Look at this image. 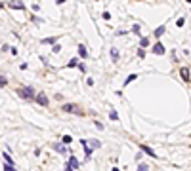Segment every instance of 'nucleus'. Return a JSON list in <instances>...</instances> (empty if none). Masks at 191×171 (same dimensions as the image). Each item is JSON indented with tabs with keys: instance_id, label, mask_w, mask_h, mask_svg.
<instances>
[{
	"instance_id": "ddd939ff",
	"label": "nucleus",
	"mask_w": 191,
	"mask_h": 171,
	"mask_svg": "<svg viewBox=\"0 0 191 171\" xmlns=\"http://www.w3.org/2000/svg\"><path fill=\"white\" fill-rule=\"evenodd\" d=\"M162 32H164V27L161 25V27H159V29L155 30V36H159V38H161V34H162Z\"/></svg>"
},
{
	"instance_id": "a211bd4d",
	"label": "nucleus",
	"mask_w": 191,
	"mask_h": 171,
	"mask_svg": "<svg viewBox=\"0 0 191 171\" xmlns=\"http://www.w3.org/2000/svg\"><path fill=\"white\" fill-rule=\"evenodd\" d=\"M63 143H65V145H69V143H73V139H71V135H65V137H63Z\"/></svg>"
},
{
	"instance_id": "aec40b11",
	"label": "nucleus",
	"mask_w": 191,
	"mask_h": 171,
	"mask_svg": "<svg viewBox=\"0 0 191 171\" xmlns=\"http://www.w3.org/2000/svg\"><path fill=\"white\" fill-rule=\"evenodd\" d=\"M4 171H15V169L12 167V163H6V165H4Z\"/></svg>"
},
{
	"instance_id": "b1692460",
	"label": "nucleus",
	"mask_w": 191,
	"mask_h": 171,
	"mask_svg": "<svg viewBox=\"0 0 191 171\" xmlns=\"http://www.w3.org/2000/svg\"><path fill=\"white\" fill-rule=\"evenodd\" d=\"M63 2H65V0H57V4H63Z\"/></svg>"
},
{
	"instance_id": "7ed1b4c3",
	"label": "nucleus",
	"mask_w": 191,
	"mask_h": 171,
	"mask_svg": "<svg viewBox=\"0 0 191 171\" xmlns=\"http://www.w3.org/2000/svg\"><path fill=\"white\" fill-rule=\"evenodd\" d=\"M8 8H13V10H23L25 8V6H23V2L21 0H8Z\"/></svg>"
},
{
	"instance_id": "6e6552de",
	"label": "nucleus",
	"mask_w": 191,
	"mask_h": 171,
	"mask_svg": "<svg viewBox=\"0 0 191 171\" xmlns=\"http://www.w3.org/2000/svg\"><path fill=\"white\" fill-rule=\"evenodd\" d=\"M180 74H182V78H183V80H185V82H189V70H187L185 67H183L182 70H180Z\"/></svg>"
},
{
	"instance_id": "2eb2a0df",
	"label": "nucleus",
	"mask_w": 191,
	"mask_h": 171,
	"mask_svg": "<svg viewBox=\"0 0 191 171\" xmlns=\"http://www.w3.org/2000/svg\"><path fill=\"white\" fill-rule=\"evenodd\" d=\"M56 40H57V38L54 36V38H46V40H42V42H44V44H56Z\"/></svg>"
},
{
	"instance_id": "5701e85b",
	"label": "nucleus",
	"mask_w": 191,
	"mask_h": 171,
	"mask_svg": "<svg viewBox=\"0 0 191 171\" xmlns=\"http://www.w3.org/2000/svg\"><path fill=\"white\" fill-rule=\"evenodd\" d=\"M73 169H75V167L71 165V163H67V165H65V171H73Z\"/></svg>"
},
{
	"instance_id": "0eeeda50",
	"label": "nucleus",
	"mask_w": 191,
	"mask_h": 171,
	"mask_svg": "<svg viewBox=\"0 0 191 171\" xmlns=\"http://www.w3.org/2000/svg\"><path fill=\"white\" fill-rule=\"evenodd\" d=\"M141 150H143V152H145V154H149V156H151V158H157V154H155V152H153V150H151V148H149V146H145V145H141Z\"/></svg>"
},
{
	"instance_id": "9b49d317",
	"label": "nucleus",
	"mask_w": 191,
	"mask_h": 171,
	"mask_svg": "<svg viewBox=\"0 0 191 171\" xmlns=\"http://www.w3.org/2000/svg\"><path fill=\"white\" fill-rule=\"evenodd\" d=\"M69 163H71V165L75 167V169H77V167H78V160H77V158H73V156H71V158H69Z\"/></svg>"
},
{
	"instance_id": "4468645a",
	"label": "nucleus",
	"mask_w": 191,
	"mask_h": 171,
	"mask_svg": "<svg viewBox=\"0 0 191 171\" xmlns=\"http://www.w3.org/2000/svg\"><path fill=\"white\" fill-rule=\"evenodd\" d=\"M139 46H141V48H147L149 46V40L147 38H141V40H139Z\"/></svg>"
},
{
	"instance_id": "412c9836",
	"label": "nucleus",
	"mask_w": 191,
	"mask_h": 171,
	"mask_svg": "<svg viewBox=\"0 0 191 171\" xmlns=\"http://www.w3.org/2000/svg\"><path fill=\"white\" fill-rule=\"evenodd\" d=\"M109 116H111V120H117V118H118V114H117V112H111Z\"/></svg>"
},
{
	"instance_id": "393cba45",
	"label": "nucleus",
	"mask_w": 191,
	"mask_h": 171,
	"mask_svg": "<svg viewBox=\"0 0 191 171\" xmlns=\"http://www.w3.org/2000/svg\"><path fill=\"white\" fill-rule=\"evenodd\" d=\"M185 2H189V4H191V0H185Z\"/></svg>"
},
{
	"instance_id": "4be33fe9",
	"label": "nucleus",
	"mask_w": 191,
	"mask_h": 171,
	"mask_svg": "<svg viewBox=\"0 0 191 171\" xmlns=\"http://www.w3.org/2000/svg\"><path fill=\"white\" fill-rule=\"evenodd\" d=\"M77 63H78L77 59H71V61H69V67H75V65H77Z\"/></svg>"
},
{
	"instance_id": "f8f14e48",
	"label": "nucleus",
	"mask_w": 191,
	"mask_h": 171,
	"mask_svg": "<svg viewBox=\"0 0 191 171\" xmlns=\"http://www.w3.org/2000/svg\"><path fill=\"white\" fill-rule=\"evenodd\" d=\"M4 160H6V163H13V158L10 156L8 152H4Z\"/></svg>"
},
{
	"instance_id": "39448f33",
	"label": "nucleus",
	"mask_w": 191,
	"mask_h": 171,
	"mask_svg": "<svg viewBox=\"0 0 191 171\" xmlns=\"http://www.w3.org/2000/svg\"><path fill=\"white\" fill-rule=\"evenodd\" d=\"M35 99H36V101L40 103V105H42V107H46V105H48V97H46L44 93H38V95H36Z\"/></svg>"
},
{
	"instance_id": "f257e3e1",
	"label": "nucleus",
	"mask_w": 191,
	"mask_h": 171,
	"mask_svg": "<svg viewBox=\"0 0 191 171\" xmlns=\"http://www.w3.org/2000/svg\"><path fill=\"white\" fill-rule=\"evenodd\" d=\"M80 143H82V148H84V154H86V156H90L92 150L100 146V141H96V139H92V141H84V139H82Z\"/></svg>"
},
{
	"instance_id": "6ab92c4d",
	"label": "nucleus",
	"mask_w": 191,
	"mask_h": 171,
	"mask_svg": "<svg viewBox=\"0 0 191 171\" xmlns=\"http://www.w3.org/2000/svg\"><path fill=\"white\" fill-rule=\"evenodd\" d=\"M138 171H149V167H147V165H143V163H139V167H138Z\"/></svg>"
},
{
	"instance_id": "dca6fc26",
	"label": "nucleus",
	"mask_w": 191,
	"mask_h": 171,
	"mask_svg": "<svg viewBox=\"0 0 191 171\" xmlns=\"http://www.w3.org/2000/svg\"><path fill=\"white\" fill-rule=\"evenodd\" d=\"M54 148H56L57 152H65V146H61V145H54Z\"/></svg>"
},
{
	"instance_id": "423d86ee",
	"label": "nucleus",
	"mask_w": 191,
	"mask_h": 171,
	"mask_svg": "<svg viewBox=\"0 0 191 171\" xmlns=\"http://www.w3.org/2000/svg\"><path fill=\"white\" fill-rule=\"evenodd\" d=\"M153 53H157V55H162V53H164V46H162V44H155V48H153Z\"/></svg>"
},
{
	"instance_id": "f3484780",
	"label": "nucleus",
	"mask_w": 191,
	"mask_h": 171,
	"mask_svg": "<svg viewBox=\"0 0 191 171\" xmlns=\"http://www.w3.org/2000/svg\"><path fill=\"white\" fill-rule=\"evenodd\" d=\"M136 78H138L136 74H130V76L126 78V82H124V84H130V82H132V80H136Z\"/></svg>"
},
{
	"instance_id": "f03ea898",
	"label": "nucleus",
	"mask_w": 191,
	"mask_h": 171,
	"mask_svg": "<svg viewBox=\"0 0 191 171\" xmlns=\"http://www.w3.org/2000/svg\"><path fill=\"white\" fill-rule=\"evenodd\" d=\"M19 95H21L23 99H33V97H36L33 88H21V90H19Z\"/></svg>"
},
{
	"instance_id": "a878e982",
	"label": "nucleus",
	"mask_w": 191,
	"mask_h": 171,
	"mask_svg": "<svg viewBox=\"0 0 191 171\" xmlns=\"http://www.w3.org/2000/svg\"><path fill=\"white\" fill-rule=\"evenodd\" d=\"M113 171H118V169H117V167H115V169H113Z\"/></svg>"
},
{
	"instance_id": "9d476101",
	"label": "nucleus",
	"mask_w": 191,
	"mask_h": 171,
	"mask_svg": "<svg viewBox=\"0 0 191 171\" xmlns=\"http://www.w3.org/2000/svg\"><path fill=\"white\" fill-rule=\"evenodd\" d=\"M111 59H113V61H117V59H118V50H115V48L111 50Z\"/></svg>"
},
{
	"instance_id": "1a4fd4ad",
	"label": "nucleus",
	"mask_w": 191,
	"mask_h": 171,
	"mask_svg": "<svg viewBox=\"0 0 191 171\" xmlns=\"http://www.w3.org/2000/svg\"><path fill=\"white\" fill-rule=\"evenodd\" d=\"M78 55H80V57H86L88 55V51H86L84 46H78Z\"/></svg>"
},
{
	"instance_id": "20e7f679",
	"label": "nucleus",
	"mask_w": 191,
	"mask_h": 171,
	"mask_svg": "<svg viewBox=\"0 0 191 171\" xmlns=\"http://www.w3.org/2000/svg\"><path fill=\"white\" fill-rule=\"evenodd\" d=\"M63 110H65V112H75V114H82V112H78V107H77V105H65Z\"/></svg>"
}]
</instances>
